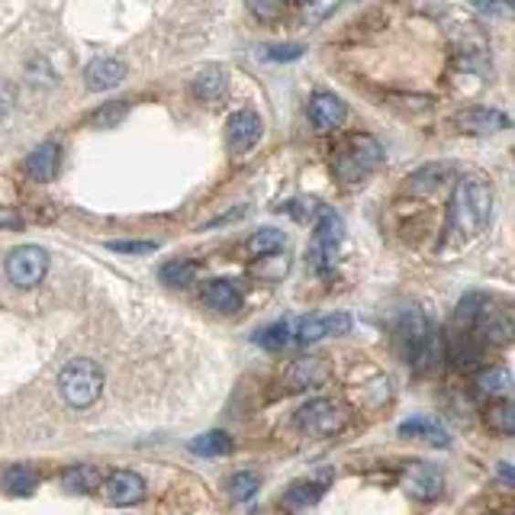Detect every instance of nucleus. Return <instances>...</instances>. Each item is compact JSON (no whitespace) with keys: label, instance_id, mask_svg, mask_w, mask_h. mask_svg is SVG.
Instances as JSON below:
<instances>
[{"label":"nucleus","instance_id":"f257e3e1","mask_svg":"<svg viewBox=\"0 0 515 515\" xmlns=\"http://www.w3.org/2000/svg\"><path fill=\"white\" fill-rule=\"evenodd\" d=\"M489 216H493V190H489V184L480 174L461 177L455 194H451V204H447L445 242L451 248L474 242L489 226Z\"/></svg>","mask_w":515,"mask_h":515},{"label":"nucleus","instance_id":"f03ea898","mask_svg":"<svg viewBox=\"0 0 515 515\" xmlns=\"http://www.w3.org/2000/svg\"><path fill=\"white\" fill-rule=\"evenodd\" d=\"M400 342L406 345L409 361L419 373L438 371L445 361V339L422 312H406L400 319Z\"/></svg>","mask_w":515,"mask_h":515},{"label":"nucleus","instance_id":"7ed1b4c3","mask_svg":"<svg viewBox=\"0 0 515 515\" xmlns=\"http://www.w3.org/2000/svg\"><path fill=\"white\" fill-rule=\"evenodd\" d=\"M58 390H61V396H65V403H68V406H75V409L94 406V403L100 400V394H103L100 367H97L94 361H88V358L71 361V364H65V371H61Z\"/></svg>","mask_w":515,"mask_h":515},{"label":"nucleus","instance_id":"20e7f679","mask_svg":"<svg viewBox=\"0 0 515 515\" xmlns=\"http://www.w3.org/2000/svg\"><path fill=\"white\" fill-rule=\"evenodd\" d=\"M380 162H384V149H380L377 139L354 136V139H348L339 152H335L332 168H335V177H339L342 184H354V181H364V177L371 174Z\"/></svg>","mask_w":515,"mask_h":515},{"label":"nucleus","instance_id":"39448f33","mask_svg":"<svg viewBox=\"0 0 515 515\" xmlns=\"http://www.w3.org/2000/svg\"><path fill=\"white\" fill-rule=\"evenodd\" d=\"M297 426H300V432L312 435V438H329V435L342 432V428L348 426V409L342 406L339 400L319 396V400H310L300 409Z\"/></svg>","mask_w":515,"mask_h":515},{"label":"nucleus","instance_id":"423d86ee","mask_svg":"<svg viewBox=\"0 0 515 515\" xmlns=\"http://www.w3.org/2000/svg\"><path fill=\"white\" fill-rule=\"evenodd\" d=\"M7 278L14 287H20V290H29V287H36L42 278H46L48 271V255L46 248H39V245H20V248H14L7 255Z\"/></svg>","mask_w":515,"mask_h":515},{"label":"nucleus","instance_id":"0eeeda50","mask_svg":"<svg viewBox=\"0 0 515 515\" xmlns=\"http://www.w3.org/2000/svg\"><path fill=\"white\" fill-rule=\"evenodd\" d=\"M342 238H345V223H342V216H335L332 210L319 213L316 232H312V251H310L312 265H316L319 271H326L335 261V251H339Z\"/></svg>","mask_w":515,"mask_h":515},{"label":"nucleus","instance_id":"6e6552de","mask_svg":"<svg viewBox=\"0 0 515 515\" xmlns=\"http://www.w3.org/2000/svg\"><path fill=\"white\" fill-rule=\"evenodd\" d=\"M348 329H352V316H348V312H326V316L293 319V335H297V342H303V345L332 339V335H345Z\"/></svg>","mask_w":515,"mask_h":515},{"label":"nucleus","instance_id":"1a4fd4ad","mask_svg":"<svg viewBox=\"0 0 515 515\" xmlns=\"http://www.w3.org/2000/svg\"><path fill=\"white\" fill-rule=\"evenodd\" d=\"M261 132H265V126H261V116H258L255 110H238V113H232L229 126H226L229 152L232 155H245V152L258 145Z\"/></svg>","mask_w":515,"mask_h":515},{"label":"nucleus","instance_id":"9d476101","mask_svg":"<svg viewBox=\"0 0 515 515\" xmlns=\"http://www.w3.org/2000/svg\"><path fill=\"white\" fill-rule=\"evenodd\" d=\"M100 487H103V496H107L113 506H136V502L145 499V480L136 470H113Z\"/></svg>","mask_w":515,"mask_h":515},{"label":"nucleus","instance_id":"9b49d317","mask_svg":"<svg viewBox=\"0 0 515 515\" xmlns=\"http://www.w3.org/2000/svg\"><path fill=\"white\" fill-rule=\"evenodd\" d=\"M329 380V364L322 358H297L284 373V386L300 394V390H312Z\"/></svg>","mask_w":515,"mask_h":515},{"label":"nucleus","instance_id":"f8f14e48","mask_svg":"<svg viewBox=\"0 0 515 515\" xmlns=\"http://www.w3.org/2000/svg\"><path fill=\"white\" fill-rule=\"evenodd\" d=\"M403 487H406L409 496L428 502V499H438L445 480H441V474L432 464H409L406 474H403Z\"/></svg>","mask_w":515,"mask_h":515},{"label":"nucleus","instance_id":"ddd939ff","mask_svg":"<svg viewBox=\"0 0 515 515\" xmlns=\"http://www.w3.org/2000/svg\"><path fill=\"white\" fill-rule=\"evenodd\" d=\"M345 116H348V107H345V100L342 97H335V94H316L310 100V120H312V126L319 129V132H329V129H339L342 122H345Z\"/></svg>","mask_w":515,"mask_h":515},{"label":"nucleus","instance_id":"4468645a","mask_svg":"<svg viewBox=\"0 0 515 515\" xmlns=\"http://www.w3.org/2000/svg\"><path fill=\"white\" fill-rule=\"evenodd\" d=\"M470 329H477L480 339L493 342V345H506V342H512V316H509L506 310H496L493 300H489L487 310L477 316V322Z\"/></svg>","mask_w":515,"mask_h":515},{"label":"nucleus","instance_id":"2eb2a0df","mask_svg":"<svg viewBox=\"0 0 515 515\" xmlns=\"http://www.w3.org/2000/svg\"><path fill=\"white\" fill-rule=\"evenodd\" d=\"M129 75L126 61L120 58H94L84 68V81H88L90 90H113L116 84H122Z\"/></svg>","mask_w":515,"mask_h":515},{"label":"nucleus","instance_id":"dca6fc26","mask_svg":"<svg viewBox=\"0 0 515 515\" xmlns=\"http://www.w3.org/2000/svg\"><path fill=\"white\" fill-rule=\"evenodd\" d=\"M457 126H461L464 132H470V136H493V132L509 126V116L489 107H470L457 116Z\"/></svg>","mask_w":515,"mask_h":515},{"label":"nucleus","instance_id":"f3484780","mask_svg":"<svg viewBox=\"0 0 515 515\" xmlns=\"http://www.w3.org/2000/svg\"><path fill=\"white\" fill-rule=\"evenodd\" d=\"M58 164H61L58 142H42L39 149H33L26 155V174L33 177V181L46 184V181H52V177L58 174Z\"/></svg>","mask_w":515,"mask_h":515},{"label":"nucleus","instance_id":"a211bd4d","mask_svg":"<svg viewBox=\"0 0 515 515\" xmlns=\"http://www.w3.org/2000/svg\"><path fill=\"white\" fill-rule=\"evenodd\" d=\"M400 435H403V438L426 441V445H432V447H447V445H451V435H447V428L441 426L438 419H426V415L406 419L400 426Z\"/></svg>","mask_w":515,"mask_h":515},{"label":"nucleus","instance_id":"6ab92c4d","mask_svg":"<svg viewBox=\"0 0 515 515\" xmlns=\"http://www.w3.org/2000/svg\"><path fill=\"white\" fill-rule=\"evenodd\" d=\"M194 97L204 103H216L226 97V88H229V81H226V71L219 68V65H206L204 71H200L197 78H194Z\"/></svg>","mask_w":515,"mask_h":515},{"label":"nucleus","instance_id":"aec40b11","mask_svg":"<svg viewBox=\"0 0 515 515\" xmlns=\"http://www.w3.org/2000/svg\"><path fill=\"white\" fill-rule=\"evenodd\" d=\"M447 177H451V164H447V162L422 164L419 171H413V174L406 177V190H409V194H432V190L441 187Z\"/></svg>","mask_w":515,"mask_h":515},{"label":"nucleus","instance_id":"412c9836","mask_svg":"<svg viewBox=\"0 0 515 515\" xmlns=\"http://www.w3.org/2000/svg\"><path fill=\"white\" fill-rule=\"evenodd\" d=\"M204 300L210 310L223 312V316L242 310V293H238V287L232 280H213V284H206Z\"/></svg>","mask_w":515,"mask_h":515},{"label":"nucleus","instance_id":"4be33fe9","mask_svg":"<svg viewBox=\"0 0 515 515\" xmlns=\"http://www.w3.org/2000/svg\"><path fill=\"white\" fill-rule=\"evenodd\" d=\"M0 487L10 496H33L36 487H39V474H36L33 468H26V464H14V468L4 470Z\"/></svg>","mask_w":515,"mask_h":515},{"label":"nucleus","instance_id":"5701e85b","mask_svg":"<svg viewBox=\"0 0 515 515\" xmlns=\"http://www.w3.org/2000/svg\"><path fill=\"white\" fill-rule=\"evenodd\" d=\"M103 474L94 468V464H78V468H68L65 477H61V487L68 489V493H94L100 489Z\"/></svg>","mask_w":515,"mask_h":515},{"label":"nucleus","instance_id":"b1692460","mask_svg":"<svg viewBox=\"0 0 515 515\" xmlns=\"http://www.w3.org/2000/svg\"><path fill=\"white\" fill-rule=\"evenodd\" d=\"M255 342L261 348H268V352H284V348L297 345V335H293V319H280V322H274V326L261 329V332L255 335Z\"/></svg>","mask_w":515,"mask_h":515},{"label":"nucleus","instance_id":"393cba45","mask_svg":"<svg viewBox=\"0 0 515 515\" xmlns=\"http://www.w3.org/2000/svg\"><path fill=\"white\" fill-rule=\"evenodd\" d=\"M477 390L483 396H493V400H506L509 390H512V373L506 367H487V371L477 377Z\"/></svg>","mask_w":515,"mask_h":515},{"label":"nucleus","instance_id":"a878e982","mask_svg":"<svg viewBox=\"0 0 515 515\" xmlns=\"http://www.w3.org/2000/svg\"><path fill=\"white\" fill-rule=\"evenodd\" d=\"M190 451L200 457H223L232 451V438L226 432H206L190 441Z\"/></svg>","mask_w":515,"mask_h":515},{"label":"nucleus","instance_id":"bb28decb","mask_svg":"<svg viewBox=\"0 0 515 515\" xmlns=\"http://www.w3.org/2000/svg\"><path fill=\"white\" fill-rule=\"evenodd\" d=\"M322 493H326V480H303V483H293L290 489H287V506H312V502L322 499Z\"/></svg>","mask_w":515,"mask_h":515},{"label":"nucleus","instance_id":"cd10ccee","mask_svg":"<svg viewBox=\"0 0 515 515\" xmlns=\"http://www.w3.org/2000/svg\"><path fill=\"white\" fill-rule=\"evenodd\" d=\"M158 278H162L164 287H187L197 278V265L194 261H168V265H162Z\"/></svg>","mask_w":515,"mask_h":515},{"label":"nucleus","instance_id":"c85d7f7f","mask_svg":"<svg viewBox=\"0 0 515 515\" xmlns=\"http://www.w3.org/2000/svg\"><path fill=\"white\" fill-rule=\"evenodd\" d=\"M284 248V232L280 229H258L255 236L248 238V251L251 255H274V251Z\"/></svg>","mask_w":515,"mask_h":515},{"label":"nucleus","instance_id":"c756f323","mask_svg":"<svg viewBox=\"0 0 515 515\" xmlns=\"http://www.w3.org/2000/svg\"><path fill=\"white\" fill-rule=\"evenodd\" d=\"M258 487H261V477L251 474V470H238V474H232V480H229V496L236 502H248L251 496L258 493Z\"/></svg>","mask_w":515,"mask_h":515},{"label":"nucleus","instance_id":"7c9ffc66","mask_svg":"<svg viewBox=\"0 0 515 515\" xmlns=\"http://www.w3.org/2000/svg\"><path fill=\"white\" fill-rule=\"evenodd\" d=\"M487 422H489V428H496L499 435H512L515 432V406L509 400L496 403V406H489Z\"/></svg>","mask_w":515,"mask_h":515},{"label":"nucleus","instance_id":"2f4dec72","mask_svg":"<svg viewBox=\"0 0 515 515\" xmlns=\"http://www.w3.org/2000/svg\"><path fill=\"white\" fill-rule=\"evenodd\" d=\"M487 303H489V297L487 293H468V297L461 300V303H457V322H461V326H474L477 322V316H480L483 310H487Z\"/></svg>","mask_w":515,"mask_h":515},{"label":"nucleus","instance_id":"473e14b6","mask_svg":"<svg viewBox=\"0 0 515 515\" xmlns=\"http://www.w3.org/2000/svg\"><path fill=\"white\" fill-rule=\"evenodd\" d=\"M245 7H248V14L255 16V20L274 23L284 14V0H245Z\"/></svg>","mask_w":515,"mask_h":515},{"label":"nucleus","instance_id":"72a5a7b5","mask_svg":"<svg viewBox=\"0 0 515 515\" xmlns=\"http://www.w3.org/2000/svg\"><path fill=\"white\" fill-rule=\"evenodd\" d=\"M126 113H129L126 103L116 100V103H107V107L97 110V113L90 116V122H94V126H116L120 120H126Z\"/></svg>","mask_w":515,"mask_h":515},{"label":"nucleus","instance_id":"f704fd0d","mask_svg":"<svg viewBox=\"0 0 515 515\" xmlns=\"http://www.w3.org/2000/svg\"><path fill=\"white\" fill-rule=\"evenodd\" d=\"M255 274L258 278H265V280H280L287 274V258H280L278 251H274L265 265H255Z\"/></svg>","mask_w":515,"mask_h":515},{"label":"nucleus","instance_id":"c9c22d12","mask_svg":"<svg viewBox=\"0 0 515 515\" xmlns=\"http://www.w3.org/2000/svg\"><path fill=\"white\" fill-rule=\"evenodd\" d=\"M455 361L461 367L474 364V361H480V348L474 345V339H470V335H461V339L455 342Z\"/></svg>","mask_w":515,"mask_h":515},{"label":"nucleus","instance_id":"e433bc0d","mask_svg":"<svg viewBox=\"0 0 515 515\" xmlns=\"http://www.w3.org/2000/svg\"><path fill=\"white\" fill-rule=\"evenodd\" d=\"M474 7L489 16H512V4L509 0H474Z\"/></svg>","mask_w":515,"mask_h":515},{"label":"nucleus","instance_id":"4c0bfd02","mask_svg":"<svg viewBox=\"0 0 515 515\" xmlns=\"http://www.w3.org/2000/svg\"><path fill=\"white\" fill-rule=\"evenodd\" d=\"M113 251H122V255H152L158 251V242H110Z\"/></svg>","mask_w":515,"mask_h":515},{"label":"nucleus","instance_id":"58836bf2","mask_svg":"<svg viewBox=\"0 0 515 515\" xmlns=\"http://www.w3.org/2000/svg\"><path fill=\"white\" fill-rule=\"evenodd\" d=\"M303 52H306L303 46H274V48H268V58L271 61H297Z\"/></svg>","mask_w":515,"mask_h":515},{"label":"nucleus","instance_id":"ea45409f","mask_svg":"<svg viewBox=\"0 0 515 515\" xmlns=\"http://www.w3.org/2000/svg\"><path fill=\"white\" fill-rule=\"evenodd\" d=\"M339 4V0H312V7H310V20H322V16H329L332 14V7Z\"/></svg>","mask_w":515,"mask_h":515},{"label":"nucleus","instance_id":"a19ab883","mask_svg":"<svg viewBox=\"0 0 515 515\" xmlns=\"http://www.w3.org/2000/svg\"><path fill=\"white\" fill-rule=\"evenodd\" d=\"M14 110V88L0 81V116H7Z\"/></svg>","mask_w":515,"mask_h":515},{"label":"nucleus","instance_id":"79ce46f5","mask_svg":"<svg viewBox=\"0 0 515 515\" xmlns=\"http://www.w3.org/2000/svg\"><path fill=\"white\" fill-rule=\"evenodd\" d=\"M20 226H23L20 213H14V210H0V229H20Z\"/></svg>","mask_w":515,"mask_h":515},{"label":"nucleus","instance_id":"37998d69","mask_svg":"<svg viewBox=\"0 0 515 515\" xmlns=\"http://www.w3.org/2000/svg\"><path fill=\"white\" fill-rule=\"evenodd\" d=\"M284 4H287V0H284Z\"/></svg>","mask_w":515,"mask_h":515}]
</instances>
